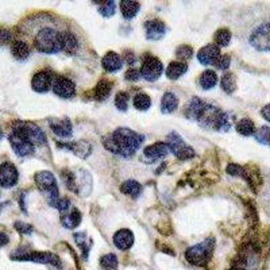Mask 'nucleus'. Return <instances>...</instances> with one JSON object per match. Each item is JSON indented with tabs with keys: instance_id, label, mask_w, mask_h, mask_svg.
<instances>
[{
	"instance_id": "nucleus-1",
	"label": "nucleus",
	"mask_w": 270,
	"mask_h": 270,
	"mask_svg": "<svg viewBox=\"0 0 270 270\" xmlns=\"http://www.w3.org/2000/svg\"><path fill=\"white\" fill-rule=\"evenodd\" d=\"M145 137L139 135L138 132L132 131L127 127H119L111 135L106 137L103 143L107 150L112 153L123 156V157H130L138 150L142 145Z\"/></svg>"
},
{
	"instance_id": "nucleus-2",
	"label": "nucleus",
	"mask_w": 270,
	"mask_h": 270,
	"mask_svg": "<svg viewBox=\"0 0 270 270\" xmlns=\"http://www.w3.org/2000/svg\"><path fill=\"white\" fill-rule=\"evenodd\" d=\"M34 46L41 53L55 54L61 51V31L54 26H42L34 35Z\"/></svg>"
},
{
	"instance_id": "nucleus-3",
	"label": "nucleus",
	"mask_w": 270,
	"mask_h": 270,
	"mask_svg": "<svg viewBox=\"0 0 270 270\" xmlns=\"http://www.w3.org/2000/svg\"><path fill=\"white\" fill-rule=\"evenodd\" d=\"M35 183H37L38 188L42 194L45 195V197L48 199V203L51 207H55L59 205L60 196H59V185H57V180L53 176L51 172H38L35 175Z\"/></svg>"
},
{
	"instance_id": "nucleus-4",
	"label": "nucleus",
	"mask_w": 270,
	"mask_h": 270,
	"mask_svg": "<svg viewBox=\"0 0 270 270\" xmlns=\"http://www.w3.org/2000/svg\"><path fill=\"white\" fill-rule=\"evenodd\" d=\"M214 245H215V239L208 238L205 239L203 243L195 245L186 250L185 257L190 263H194L196 266H204L209 262L214 252Z\"/></svg>"
},
{
	"instance_id": "nucleus-5",
	"label": "nucleus",
	"mask_w": 270,
	"mask_h": 270,
	"mask_svg": "<svg viewBox=\"0 0 270 270\" xmlns=\"http://www.w3.org/2000/svg\"><path fill=\"white\" fill-rule=\"evenodd\" d=\"M12 261H29V262H37V263H50V265H57L61 266L60 259L55 256L50 254V253H42V252H33L29 250L27 247H21L18 250H15L11 254Z\"/></svg>"
},
{
	"instance_id": "nucleus-6",
	"label": "nucleus",
	"mask_w": 270,
	"mask_h": 270,
	"mask_svg": "<svg viewBox=\"0 0 270 270\" xmlns=\"http://www.w3.org/2000/svg\"><path fill=\"white\" fill-rule=\"evenodd\" d=\"M250 44L259 51H270V19L254 27L250 34Z\"/></svg>"
},
{
	"instance_id": "nucleus-7",
	"label": "nucleus",
	"mask_w": 270,
	"mask_h": 270,
	"mask_svg": "<svg viewBox=\"0 0 270 270\" xmlns=\"http://www.w3.org/2000/svg\"><path fill=\"white\" fill-rule=\"evenodd\" d=\"M8 141H10V145H11L15 153L21 157H27V156H31L34 153L35 146L16 128L12 130L10 137H8Z\"/></svg>"
},
{
	"instance_id": "nucleus-8",
	"label": "nucleus",
	"mask_w": 270,
	"mask_h": 270,
	"mask_svg": "<svg viewBox=\"0 0 270 270\" xmlns=\"http://www.w3.org/2000/svg\"><path fill=\"white\" fill-rule=\"evenodd\" d=\"M168 146L170 151H173L176 157L180 160H189L195 156V150L184 142V139L177 132H170L168 135Z\"/></svg>"
},
{
	"instance_id": "nucleus-9",
	"label": "nucleus",
	"mask_w": 270,
	"mask_h": 270,
	"mask_svg": "<svg viewBox=\"0 0 270 270\" xmlns=\"http://www.w3.org/2000/svg\"><path fill=\"white\" fill-rule=\"evenodd\" d=\"M15 126H16L15 128L22 132L26 138L33 143L34 146L35 145L41 146V145L46 143V135H45V132L34 123H30V122H16Z\"/></svg>"
},
{
	"instance_id": "nucleus-10",
	"label": "nucleus",
	"mask_w": 270,
	"mask_h": 270,
	"mask_svg": "<svg viewBox=\"0 0 270 270\" xmlns=\"http://www.w3.org/2000/svg\"><path fill=\"white\" fill-rule=\"evenodd\" d=\"M162 70H164L162 62H161L157 57H154V55H146L145 60H143L139 73H141V76H142L145 80L156 81L158 77L161 76Z\"/></svg>"
},
{
	"instance_id": "nucleus-11",
	"label": "nucleus",
	"mask_w": 270,
	"mask_h": 270,
	"mask_svg": "<svg viewBox=\"0 0 270 270\" xmlns=\"http://www.w3.org/2000/svg\"><path fill=\"white\" fill-rule=\"evenodd\" d=\"M18 169L12 162H3L0 165V186L12 188L15 184L18 183Z\"/></svg>"
},
{
	"instance_id": "nucleus-12",
	"label": "nucleus",
	"mask_w": 270,
	"mask_h": 270,
	"mask_svg": "<svg viewBox=\"0 0 270 270\" xmlns=\"http://www.w3.org/2000/svg\"><path fill=\"white\" fill-rule=\"evenodd\" d=\"M53 92L55 95L62 99H69L74 95L76 87H74L73 81H70L68 77L57 76L53 81Z\"/></svg>"
},
{
	"instance_id": "nucleus-13",
	"label": "nucleus",
	"mask_w": 270,
	"mask_h": 270,
	"mask_svg": "<svg viewBox=\"0 0 270 270\" xmlns=\"http://www.w3.org/2000/svg\"><path fill=\"white\" fill-rule=\"evenodd\" d=\"M53 81H54V79H53L50 72H48V70H40L38 73H35L33 76L31 87L38 93H45V92H48L53 87Z\"/></svg>"
},
{
	"instance_id": "nucleus-14",
	"label": "nucleus",
	"mask_w": 270,
	"mask_h": 270,
	"mask_svg": "<svg viewBox=\"0 0 270 270\" xmlns=\"http://www.w3.org/2000/svg\"><path fill=\"white\" fill-rule=\"evenodd\" d=\"M220 49L215 44H209L199 50L197 53V60L203 65H215L216 61L220 57Z\"/></svg>"
},
{
	"instance_id": "nucleus-15",
	"label": "nucleus",
	"mask_w": 270,
	"mask_h": 270,
	"mask_svg": "<svg viewBox=\"0 0 270 270\" xmlns=\"http://www.w3.org/2000/svg\"><path fill=\"white\" fill-rule=\"evenodd\" d=\"M145 30H146V38L150 41H160L164 38L166 33V26L162 21L158 19H151L145 23Z\"/></svg>"
},
{
	"instance_id": "nucleus-16",
	"label": "nucleus",
	"mask_w": 270,
	"mask_h": 270,
	"mask_svg": "<svg viewBox=\"0 0 270 270\" xmlns=\"http://www.w3.org/2000/svg\"><path fill=\"white\" fill-rule=\"evenodd\" d=\"M49 126L60 138H69L72 135V123L69 119H49Z\"/></svg>"
},
{
	"instance_id": "nucleus-17",
	"label": "nucleus",
	"mask_w": 270,
	"mask_h": 270,
	"mask_svg": "<svg viewBox=\"0 0 270 270\" xmlns=\"http://www.w3.org/2000/svg\"><path fill=\"white\" fill-rule=\"evenodd\" d=\"M169 151H170V150H169L168 143L157 142V143H153V145H150V146L145 147V150H143V154H145V157H147L149 160L156 161V160H160V158L165 157Z\"/></svg>"
},
{
	"instance_id": "nucleus-18",
	"label": "nucleus",
	"mask_w": 270,
	"mask_h": 270,
	"mask_svg": "<svg viewBox=\"0 0 270 270\" xmlns=\"http://www.w3.org/2000/svg\"><path fill=\"white\" fill-rule=\"evenodd\" d=\"M134 243V235L130 230H119L113 235V245L119 250H128Z\"/></svg>"
},
{
	"instance_id": "nucleus-19",
	"label": "nucleus",
	"mask_w": 270,
	"mask_h": 270,
	"mask_svg": "<svg viewBox=\"0 0 270 270\" xmlns=\"http://www.w3.org/2000/svg\"><path fill=\"white\" fill-rule=\"evenodd\" d=\"M103 68L110 72V73H115L118 70L121 69L122 65H123V61H122V57L118 53H113V51H110L107 53L104 57H103Z\"/></svg>"
},
{
	"instance_id": "nucleus-20",
	"label": "nucleus",
	"mask_w": 270,
	"mask_h": 270,
	"mask_svg": "<svg viewBox=\"0 0 270 270\" xmlns=\"http://www.w3.org/2000/svg\"><path fill=\"white\" fill-rule=\"evenodd\" d=\"M79 49V41L76 35L70 31H61V50L68 54H73Z\"/></svg>"
},
{
	"instance_id": "nucleus-21",
	"label": "nucleus",
	"mask_w": 270,
	"mask_h": 270,
	"mask_svg": "<svg viewBox=\"0 0 270 270\" xmlns=\"http://www.w3.org/2000/svg\"><path fill=\"white\" fill-rule=\"evenodd\" d=\"M11 53L14 59H16L18 61H25L30 55L29 45L26 44L25 41L15 40L11 45Z\"/></svg>"
},
{
	"instance_id": "nucleus-22",
	"label": "nucleus",
	"mask_w": 270,
	"mask_h": 270,
	"mask_svg": "<svg viewBox=\"0 0 270 270\" xmlns=\"http://www.w3.org/2000/svg\"><path fill=\"white\" fill-rule=\"evenodd\" d=\"M205 107V103L203 102V100H200V99L197 98H194L192 100H190V103L188 104V107H186L185 110V115L188 119H199V117H200V113L203 112V110H204Z\"/></svg>"
},
{
	"instance_id": "nucleus-23",
	"label": "nucleus",
	"mask_w": 270,
	"mask_h": 270,
	"mask_svg": "<svg viewBox=\"0 0 270 270\" xmlns=\"http://www.w3.org/2000/svg\"><path fill=\"white\" fill-rule=\"evenodd\" d=\"M179 106V99L172 92H166L161 100V111L164 113H172Z\"/></svg>"
},
{
	"instance_id": "nucleus-24",
	"label": "nucleus",
	"mask_w": 270,
	"mask_h": 270,
	"mask_svg": "<svg viewBox=\"0 0 270 270\" xmlns=\"http://www.w3.org/2000/svg\"><path fill=\"white\" fill-rule=\"evenodd\" d=\"M186 70H188V65H186L185 62H170L168 69H166V76H168V79H170V80H177L179 77H181L185 73Z\"/></svg>"
},
{
	"instance_id": "nucleus-25",
	"label": "nucleus",
	"mask_w": 270,
	"mask_h": 270,
	"mask_svg": "<svg viewBox=\"0 0 270 270\" xmlns=\"http://www.w3.org/2000/svg\"><path fill=\"white\" fill-rule=\"evenodd\" d=\"M61 147H68L69 150H72L76 156H79V157L81 158H87L89 154H91V145L88 142H81V141H79V142H74V143H69V145H61Z\"/></svg>"
},
{
	"instance_id": "nucleus-26",
	"label": "nucleus",
	"mask_w": 270,
	"mask_h": 270,
	"mask_svg": "<svg viewBox=\"0 0 270 270\" xmlns=\"http://www.w3.org/2000/svg\"><path fill=\"white\" fill-rule=\"evenodd\" d=\"M141 4L138 2H132V0H123L121 3V11L126 19L134 18L135 15L138 14Z\"/></svg>"
},
{
	"instance_id": "nucleus-27",
	"label": "nucleus",
	"mask_w": 270,
	"mask_h": 270,
	"mask_svg": "<svg viewBox=\"0 0 270 270\" xmlns=\"http://www.w3.org/2000/svg\"><path fill=\"white\" fill-rule=\"evenodd\" d=\"M121 190L124 195H128L131 197H138L142 192V185L137 181H132V180H128V181H124L121 186Z\"/></svg>"
},
{
	"instance_id": "nucleus-28",
	"label": "nucleus",
	"mask_w": 270,
	"mask_h": 270,
	"mask_svg": "<svg viewBox=\"0 0 270 270\" xmlns=\"http://www.w3.org/2000/svg\"><path fill=\"white\" fill-rule=\"evenodd\" d=\"M235 128H237V131L241 135H243V137H250V135L256 134V126H254L253 121H250L247 118L241 119V121L238 122Z\"/></svg>"
},
{
	"instance_id": "nucleus-29",
	"label": "nucleus",
	"mask_w": 270,
	"mask_h": 270,
	"mask_svg": "<svg viewBox=\"0 0 270 270\" xmlns=\"http://www.w3.org/2000/svg\"><path fill=\"white\" fill-rule=\"evenodd\" d=\"M218 83V76L214 70H205L200 76V85L203 89H211Z\"/></svg>"
},
{
	"instance_id": "nucleus-30",
	"label": "nucleus",
	"mask_w": 270,
	"mask_h": 270,
	"mask_svg": "<svg viewBox=\"0 0 270 270\" xmlns=\"http://www.w3.org/2000/svg\"><path fill=\"white\" fill-rule=\"evenodd\" d=\"M81 222V214L77 209H73L69 215H65L62 218V224L66 228H76Z\"/></svg>"
},
{
	"instance_id": "nucleus-31",
	"label": "nucleus",
	"mask_w": 270,
	"mask_h": 270,
	"mask_svg": "<svg viewBox=\"0 0 270 270\" xmlns=\"http://www.w3.org/2000/svg\"><path fill=\"white\" fill-rule=\"evenodd\" d=\"M111 93V83L107 80L100 81L95 88V98L98 100H106Z\"/></svg>"
},
{
	"instance_id": "nucleus-32",
	"label": "nucleus",
	"mask_w": 270,
	"mask_h": 270,
	"mask_svg": "<svg viewBox=\"0 0 270 270\" xmlns=\"http://www.w3.org/2000/svg\"><path fill=\"white\" fill-rule=\"evenodd\" d=\"M74 239H76L77 245L80 246L81 250H83V257L87 258L88 253H89V250H91L92 241L87 237V235H85V233L76 234V235H74Z\"/></svg>"
},
{
	"instance_id": "nucleus-33",
	"label": "nucleus",
	"mask_w": 270,
	"mask_h": 270,
	"mask_svg": "<svg viewBox=\"0 0 270 270\" xmlns=\"http://www.w3.org/2000/svg\"><path fill=\"white\" fill-rule=\"evenodd\" d=\"M220 85H222L223 91L226 93H233L235 89H237V79L235 76L231 73H227L222 77V81H220Z\"/></svg>"
},
{
	"instance_id": "nucleus-34",
	"label": "nucleus",
	"mask_w": 270,
	"mask_h": 270,
	"mask_svg": "<svg viewBox=\"0 0 270 270\" xmlns=\"http://www.w3.org/2000/svg\"><path fill=\"white\" fill-rule=\"evenodd\" d=\"M151 106V99L145 93H138L134 98V107L139 111H146L149 110Z\"/></svg>"
},
{
	"instance_id": "nucleus-35",
	"label": "nucleus",
	"mask_w": 270,
	"mask_h": 270,
	"mask_svg": "<svg viewBox=\"0 0 270 270\" xmlns=\"http://www.w3.org/2000/svg\"><path fill=\"white\" fill-rule=\"evenodd\" d=\"M231 41V33L228 29H219L215 34L216 46H228Z\"/></svg>"
},
{
	"instance_id": "nucleus-36",
	"label": "nucleus",
	"mask_w": 270,
	"mask_h": 270,
	"mask_svg": "<svg viewBox=\"0 0 270 270\" xmlns=\"http://www.w3.org/2000/svg\"><path fill=\"white\" fill-rule=\"evenodd\" d=\"M100 265L104 270H117L118 258L115 254H106L100 259Z\"/></svg>"
},
{
	"instance_id": "nucleus-37",
	"label": "nucleus",
	"mask_w": 270,
	"mask_h": 270,
	"mask_svg": "<svg viewBox=\"0 0 270 270\" xmlns=\"http://www.w3.org/2000/svg\"><path fill=\"white\" fill-rule=\"evenodd\" d=\"M115 7H117L115 2H112V0H108V2H104V3L100 6V8H99V12H100L103 16L108 18V16H112V15L115 14Z\"/></svg>"
},
{
	"instance_id": "nucleus-38",
	"label": "nucleus",
	"mask_w": 270,
	"mask_h": 270,
	"mask_svg": "<svg viewBox=\"0 0 270 270\" xmlns=\"http://www.w3.org/2000/svg\"><path fill=\"white\" fill-rule=\"evenodd\" d=\"M192 53H194V50H192V48L188 46V45H181V46H179V48L176 49V55H177V59L183 60V61L190 60Z\"/></svg>"
},
{
	"instance_id": "nucleus-39",
	"label": "nucleus",
	"mask_w": 270,
	"mask_h": 270,
	"mask_svg": "<svg viewBox=\"0 0 270 270\" xmlns=\"http://www.w3.org/2000/svg\"><path fill=\"white\" fill-rule=\"evenodd\" d=\"M115 106H117L118 110L126 111L128 106V95L126 92H119L115 98Z\"/></svg>"
},
{
	"instance_id": "nucleus-40",
	"label": "nucleus",
	"mask_w": 270,
	"mask_h": 270,
	"mask_svg": "<svg viewBox=\"0 0 270 270\" xmlns=\"http://www.w3.org/2000/svg\"><path fill=\"white\" fill-rule=\"evenodd\" d=\"M254 137H256V139L258 141L259 143H269V139H270V127H261L258 130V131H256V134H254Z\"/></svg>"
},
{
	"instance_id": "nucleus-41",
	"label": "nucleus",
	"mask_w": 270,
	"mask_h": 270,
	"mask_svg": "<svg viewBox=\"0 0 270 270\" xmlns=\"http://www.w3.org/2000/svg\"><path fill=\"white\" fill-rule=\"evenodd\" d=\"M230 64H231V57L228 54H223V55H220L219 57V60H218V61H216V68H218V69H227V68H228V66H230Z\"/></svg>"
},
{
	"instance_id": "nucleus-42",
	"label": "nucleus",
	"mask_w": 270,
	"mask_h": 270,
	"mask_svg": "<svg viewBox=\"0 0 270 270\" xmlns=\"http://www.w3.org/2000/svg\"><path fill=\"white\" fill-rule=\"evenodd\" d=\"M10 42H14L12 41V33L10 30L0 27V45L10 44Z\"/></svg>"
},
{
	"instance_id": "nucleus-43",
	"label": "nucleus",
	"mask_w": 270,
	"mask_h": 270,
	"mask_svg": "<svg viewBox=\"0 0 270 270\" xmlns=\"http://www.w3.org/2000/svg\"><path fill=\"white\" fill-rule=\"evenodd\" d=\"M243 172H245V168L241 166V165L230 164L227 166V173L231 176H241V177H243Z\"/></svg>"
},
{
	"instance_id": "nucleus-44",
	"label": "nucleus",
	"mask_w": 270,
	"mask_h": 270,
	"mask_svg": "<svg viewBox=\"0 0 270 270\" xmlns=\"http://www.w3.org/2000/svg\"><path fill=\"white\" fill-rule=\"evenodd\" d=\"M139 76H141V73H139L138 70L135 69V68H131V69H128L127 72H126L124 79L128 81H137L139 79Z\"/></svg>"
},
{
	"instance_id": "nucleus-45",
	"label": "nucleus",
	"mask_w": 270,
	"mask_h": 270,
	"mask_svg": "<svg viewBox=\"0 0 270 270\" xmlns=\"http://www.w3.org/2000/svg\"><path fill=\"white\" fill-rule=\"evenodd\" d=\"M15 228L19 231L21 234H30L31 233V226H29V224H26V223H22V222H16L15 223Z\"/></svg>"
},
{
	"instance_id": "nucleus-46",
	"label": "nucleus",
	"mask_w": 270,
	"mask_h": 270,
	"mask_svg": "<svg viewBox=\"0 0 270 270\" xmlns=\"http://www.w3.org/2000/svg\"><path fill=\"white\" fill-rule=\"evenodd\" d=\"M69 205H70V203H69V200H68V199H60L57 208H59L61 212H64V211H66V209L69 208Z\"/></svg>"
},
{
	"instance_id": "nucleus-47",
	"label": "nucleus",
	"mask_w": 270,
	"mask_h": 270,
	"mask_svg": "<svg viewBox=\"0 0 270 270\" xmlns=\"http://www.w3.org/2000/svg\"><path fill=\"white\" fill-rule=\"evenodd\" d=\"M261 115L265 118V121H267L270 123V104H267V106L263 107L262 111H261Z\"/></svg>"
},
{
	"instance_id": "nucleus-48",
	"label": "nucleus",
	"mask_w": 270,
	"mask_h": 270,
	"mask_svg": "<svg viewBox=\"0 0 270 270\" xmlns=\"http://www.w3.org/2000/svg\"><path fill=\"white\" fill-rule=\"evenodd\" d=\"M10 242V239H8V235L7 234H4L0 231V247H3V246H6Z\"/></svg>"
},
{
	"instance_id": "nucleus-49",
	"label": "nucleus",
	"mask_w": 270,
	"mask_h": 270,
	"mask_svg": "<svg viewBox=\"0 0 270 270\" xmlns=\"http://www.w3.org/2000/svg\"><path fill=\"white\" fill-rule=\"evenodd\" d=\"M3 138V131H2V128H0V139Z\"/></svg>"
},
{
	"instance_id": "nucleus-50",
	"label": "nucleus",
	"mask_w": 270,
	"mask_h": 270,
	"mask_svg": "<svg viewBox=\"0 0 270 270\" xmlns=\"http://www.w3.org/2000/svg\"><path fill=\"white\" fill-rule=\"evenodd\" d=\"M267 145H270V139H269V143H267Z\"/></svg>"
}]
</instances>
